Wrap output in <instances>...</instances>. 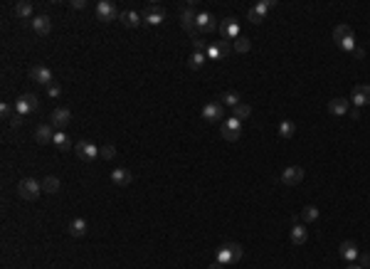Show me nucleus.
Returning a JSON list of instances; mask_svg holds the SVG:
<instances>
[{
    "mask_svg": "<svg viewBox=\"0 0 370 269\" xmlns=\"http://www.w3.org/2000/svg\"><path fill=\"white\" fill-rule=\"evenodd\" d=\"M220 32H222V40H227V42L232 40V42H235V40H237V37L242 35L240 20H237V18H230V15H227V18H222V22H220Z\"/></svg>",
    "mask_w": 370,
    "mask_h": 269,
    "instance_id": "6e6552de",
    "label": "nucleus"
},
{
    "mask_svg": "<svg viewBox=\"0 0 370 269\" xmlns=\"http://www.w3.org/2000/svg\"><path fill=\"white\" fill-rule=\"evenodd\" d=\"M230 55H232V45H230L227 40L210 42V45H207V50H205V57L212 59V62H217V59H227Z\"/></svg>",
    "mask_w": 370,
    "mask_h": 269,
    "instance_id": "423d86ee",
    "label": "nucleus"
},
{
    "mask_svg": "<svg viewBox=\"0 0 370 269\" xmlns=\"http://www.w3.org/2000/svg\"><path fill=\"white\" fill-rule=\"evenodd\" d=\"M289 237H291V245H306V240H309V230H306V225H291V232H289Z\"/></svg>",
    "mask_w": 370,
    "mask_h": 269,
    "instance_id": "b1692460",
    "label": "nucleus"
},
{
    "mask_svg": "<svg viewBox=\"0 0 370 269\" xmlns=\"http://www.w3.org/2000/svg\"><path fill=\"white\" fill-rule=\"evenodd\" d=\"M22 124H25V116L15 114V116H13V119H10V126H13V129H20Z\"/></svg>",
    "mask_w": 370,
    "mask_h": 269,
    "instance_id": "a19ab883",
    "label": "nucleus"
},
{
    "mask_svg": "<svg viewBox=\"0 0 370 269\" xmlns=\"http://www.w3.org/2000/svg\"><path fill=\"white\" fill-rule=\"evenodd\" d=\"M30 27H32L35 35L45 37V35L52 32V20H50V15H35V18L30 20Z\"/></svg>",
    "mask_w": 370,
    "mask_h": 269,
    "instance_id": "ddd939ff",
    "label": "nucleus"
},
{
    "mask_svg": "<svg viewBox=\"0 0 370 269\" xmlns=\"http://www.w3.org/2000/svg\"><path fill=\"white\" fill-rule=\"evenodd\" d=\"M353 104L355 109H363L370 104V84H358L353 87Z\"/></svg>",
    "mask_w": 370,
    "mask_h": 269,
    "instance_id": "f3484780",
    "label": "nucleus"
},
{
    "mask_svg": "<svg viewBox=\"0 0 370 269\" xmlns=\"http://www.w3.org/2000/svg\"><path fill=\"white\" fill-rule=\"evenodd\" d=\"M99 156H101V158H106V161H111V158L116 156V148H114L111 143H106V146H101V151H99Z\"/></svg>",
    "mask_w": 370,
    "mask_h": 269,
    "instance_id": "e433bc0d",
    "label": "nucleus"
},
{
    "mask_svg": "<svg viewBox=\"0 0 370 269\" xmlns=\"http://www.w3.org/2000/svg\"><path fill=\"white\" fill-rule=\"evenodd\" d=\"M69 8H72V10H84V8H87V3H84V0H72V3H69Z\"/></svg>",
    "mask_w": 370,
    "mask_h": 269,
    "instance_id": "79ce46f5",
    "label": "nucleus"
},
{
    "mask_svg": "<svg viewBox=\"0 0 370 269\" xmlns=\"http://www.w3.org/2000/svg\"><path fill=\"white\" fill-rule=\"evenodd\" d=\"M193 47H195V52H205L207 50V42L203 37H193Z\"/></svg>",
    "mask_w": 370,
    "mask_h": 269,
    "instance_id": "58836bf2",
    "label": "nucleus"
},
{
    "mask_svg": "<svg viewBox=\"0 0 370 269\" xmlns=\"http://www.w3.org/2000/svg\"><path fill=\"white\" fill-rule=\"evenodd\" d=\"M232 116H235V119H240V121H244V119H249V116H252V106H249V104H237V106L232 109Z\"/></svg>",
    "mask_w": 370,
    "mask_h": 269,
    "instance_id": "473e14b6",
    "label": "nucleus"
},
{
    "mask_svg": "<svg viewBox=\"0 0 370 269\" xmlns=\"http://www.w3.org/2000/svg\"><path fill=\"white\" fill-rule=\"evenodd\" d=\"M252 50V40L244 37V35H240V37L232 42V52H237V55H247Z\"/></svg>",
    "mask_w": 370,
    "mask_h": 269,
    "instance_id": "bb28decb",
    "label": "nucleus"
},
{
    "mask_svg": "<svg viewBox=\"0 0 370 269\" xmlns=\"http://www.w3.org/2000/svg\"><path fill=\"white\" fill-rule=\"evenodd\" d=\"M358 264L363 269H370V252H360L358 254Z\"/></svg>",
    "mask_w": 370,
    "mask_h": 269,
    "instance_id": "4c0bfd02",
    "label": "nucleus"
},
{
    "mask_svg": "<svg viewBox=\"0 0 370 269\" xmlns=\"http://www.w3.org/2000/svg\"><path fill=\"white\" fill-rule=\"evenodd\" d=\"M37 109H40V99H37L35 94H22V96H18V101H15V111H18L20 116L32 114Z\"/></svg>",
    "mask_w": 370,
    "mask_h": 269,
    "instance_id": "1a4fd4ad",
    "label": "nucleus"
},
{
    "mask_svg": "<svg viewBox=\"0 0 370 269\" xmlns=\"http://www.w3.org/2000/svg\"><path fill=\"white\" fill-rule=\"evenodd\" d=\"M94 13H96V18L101 20V22H111L114 18H119V15H121L111 0H99V3H96V8H94Z\"/></svg>",
    "mask_w": 370,
    "mask_h": 269,
    "instance_id": "9d476101",
    "label": "nucleus"
},
{
    "mask_svg": "<svg viewBox=\"0 0 370 269\" xmlns=\"http://www.w3.org/2000/svg\"><path fill=\"white\" fill-rule=\"evenodd\" d=\"M304 180V168L301 166H289V168H284L281 171V183L286 185V188H294Z\"/></svg>",
    "mask_w": 370,
    "mask_h": 269,
    "instance_id": "9b49d317",
    "label": "nucleus"
},
{
    "mask_svg": "<svg viewBox=\"0 0 370 269\" xmlns=\"http://www.w3.org/2000/svg\"><path fill=\"white\" fill-rule=\"evenodd\" d=\"M220 104H222V106H230V109H235L237 104H242L240 92H235V89H230V92H222Z\"/></svg>",
    "mask_w": 370,
    "mask_h": 269,
    "instance_id": "a878e982",
    "label": "nucleus"
},
{
    "mask_svg": "<svg viewBox=\"0 0 370 269\" xmlns=\"http://www.w3.org/2000/svg\"><path fill=\"white\" fill-rule=\"evenodd\" d=\"M195 18H198L195 3H185L183 10H180V15H178V20H180V27H183L190 37H193V32H198V22H195Z\"/></svg>",
    "mask_w": 370,
    "mask_h": 269,
    "instance_id": "20e7f679",
    "label": "nucleus"
},
{
    "mask_svg": "<svg viewBox=\"0 0 370 269\" xmlns=\"http://www.w3.org/2000/svg\"><path fill=\"white\" fill-rule=\"evenodd\" d=\"M272 8H274V3H272V0H259V3H254V5L249 8L247 18H249V22L259 25V22H264V18L269 15V10H272Z\"/></svg>",
    "mask_w": 370,
    "mask_h": 269,
    "instance_id": "0eeeda50",
    "label": "nucleus"
},
{
    "mask_svg": "<svg viewBox=\"0 0 370 269\" xmlns=\"http://www.w3.org/2000/svg\"><path fill=\"white\" fill-rule=\"evenodd\" d=\"M50 124L55 126V129H67L69 124H72V111L69 109H64V106H59V109H55L52 111V116H50Z\"/></svg>",
    "mask_w": 370,
    "mask_h": 269,
    "instance_id": "4468645a",
    "label": "nucleus"
},
{
    "mask_svg": "<svg viewBox=\"0 0 370 269\" xmlns=\"http://www.w3.org/2000/svg\"><path fill=\"white\" fill-rule=\"evenodd\" d=\"M294 134H296V124L289 121V119H284V121L279 124V136H281V138H291Z\"/></svg>",
    "mask_w": 370,
    "mask_h": 269,
    "instance_id": "2f4dec72",
    "label": "nucleus"
},
{
    "mask_svg": "<svg viewBox=\"0 0 370 269\" xmlns=\"http://www.w3.org/2000/svg\"><path fill=\"white\" fill-rule=\"evenodd\" d=\"M338 254L351 264V262H355L358 259V254H360V250H358V245L353 242V240H346V242H341V247H338Z\"/></svg>",
    "mask_w": 370,
    "mask_h": 269,
    "instance_id": "412c9836",
    "label": "nucleus"
},
{
    "mask_svg": "<svg viewBox=\"0 0 370 269\" xmlns=\"http://www.w3.org/2000/svg\"><path fill=\"white\" fill-rule=\"evenodd\" d=\"M346 269H363V267H360V264H355V262H351V264H348Z\"/></svg>",
    "mask_w": 370,
    "mask_h": 269,
    "instance_id": "a18cd8bd",
    "label": "nucleus"
},
{
    "mask_svg": "<svg viewBox=\"0 0 370 269\" xmlns=\"http://www.w3.org/2000/svg\"><path fill=\"white\" fill-rule=\"evenodd\" d=\"M131 180H133V175H131L129 168H116V171H111V183L119 185V188L131 185Z\"/></svg>",
    "mask_w": 370,
    "mask_h": 269,
    "instance_id": "4be33fe9",
    "label": "nucleus"
},
{
    "mask_svg": "<svg viewBox=\"0 0 370 269\" xmlns=\"http://www.w3.org/2000/svg\"><path fill=\"white\" fill-rule=\"evenodd\" d=\"M67 230H69V235H72V237H84V235H87V230H89V225H87V220H84V217H74L72 222H69V227H67Z\"/></svg>",
    "mask_w": 370,
    "mask_h": 269,
    "instance_id": "393cba45",
    "label": "nucleus"
},
{
    "mask_svg": "<svg viewBox=\"0 0 370 269\" xmlns=\"http://www.w3.org/2000/svg\"><path fill=\"white\" fill-rule=\"evenodd\" d=\"M205 121H220L222 116H225V106H222L220 101H207L203 106V111H200Z\"/></svg>",
    "mask_w": 370,
    "mask_h": 269,
    "instance_id": "dca6fc26",
    "label": "nucleus"
},
{
    "mask_svg": "<svg viewBox=\"0 0 370 269\" xmlns=\"http://www.w3.org/2000/svg\"><path fill=\"white\" fill-rule=\"evenodd\" d=\"M301 220H304V222H316V220H318V208H316V205H306V208L301 210Z\"/></svg>",
    "mask_w": 370,
    "mask_h": 269,
    "instance_id": "72a5a7b5",
    "label": "nucleus"
},
{
    "mask_svg": "<svg viewBox=\"0 0 370 269\" xmlns=\"http://www.w3.org/2000/svg\"><path fill=\"white\" fill-rule=\"evenodd\" d=\"M141 18H143V25H148V27H158V25L166 22V8H163L161 3H148L146 10L141 13Z\"/></svg>",
    "mask_w": 370,
    "mask_h": 269,
    "instance_id": "7ed1b4c3",
    "label": "nucleus"
},
{
    "mask_svg": "<svg viewBox=\"0 0 370 269\" xmlns=\"http://www.w3.org/2000/svg\"><path fill=\"white\" fill-rule=\"evenodd\" d=\"M220 134H222V138L225 141H237L242 136V131H237V129H227V126H222L220 129Z\"/></svg>",
    "mask_w": 370,
    "mask_h": 269,
    "instance_id": "c9c22d12",
    "label": "nucleus"
},
{
    "mask_svg": "<svg viewBox=\"0 0 370 269\" xmlns=\"http://www.w3.org/2000/svg\"><path fill=\"white\" fill-rule=\"evenodd\" d=\"M205 62H207L205 52H193V55L188 57V67H190L193 72H200V69L205 67Z\"/></svg>",
    "mask_w": 370,
    "mask_h": 269,
    "instance_id": "cd10ccee",
    "label": "nucleus"
},
{
    "mask_svg": "<svg viewBox=\"0 0 370 269\" xmlns=\"http://www.w3.org/2000/svg\"><path fill=\"white\" fill-rule=\"evenodd\" d=\"M52 143H55V146L59 148V151H69V148L74 146V143H72V138H69V136L64 134V131H57L55 138H52Z\"/></svg>",
    "mask_w": 370,
    "mask_h": 269,
    "instance_id": "c85d7f7f",
    "label": "nucleus"
},
{
    "mask_svg": "<svg viewBox=\"0 0 370 269\" xmlns=\"http://www.w3.org/2000/svg\"><path fill=\"white\" fill-rule=\"evenodd\" d=\"M59 94H62V87H59V84H50V87H47V96L57 99Z\"/></svg>",
    "mask_w": 370,
    "mask_h": 269,
    "instance_id": "ea45409f",
    "label": "nucleus"
},
{
    "mask_svg": "<svg viewBox=\"0 0 370 269\" xmlns=\"http://www.w3.org/2000/svg\"><path fill=\"white\" fill-rule=\"evenodd\" d=\"M333 40H336V45H338L343 52H353V50L358 47L351 25H336V27H333Z\"/></svg>",
    "mask_w": 370,
    "mask_h": 269,
    "instance_id": "f257e3e1",
    "label": "nucleus"
},
{
    "mask_svg": "<svg viewBox=\"0 0 370 269\" xmlns=\"http://www.w3.org/2000/svg\"><path fill=\"white\" fill-rule=\"evenodd\" d=\"M121 20V25L126 27V30H138L141 25H143V18H141V13H136V10H126V13H121L119 15Z\"/></svg>",
    "mask_w": 370,
    "mask_h": 269,
    "instance_id": "aec40b11",
    "label": "nucleus"
},
{
    "mask_svg": "<svg viewBox=\"0 0 370 269\" xmlns=\"http://www.w3.org/2000/svg\"><path fill=\"white\" fill-rule=\"evenodd\" d=\"M207 269H225V264H222V262H217V259H215V262H212V264H210V267Z\"/></svg>",
    "mask_w": 370,
    "mask_h": 269,
    "instance_id": "c03bdc74",
    "label": "nucleus"
},
{
    "mask_svg": "<svg viewBox=\"0 0 370 269\" xmlns=\"http://www.w3.org/2000/svg\"><path fill=\"white\" fill-rule=\"evenodd\" d=\"M15 18H20V20L32 18V3H27V0H22V3H15Z\"/></svg>",
    "mask_w": 370,
    "mask_h": 269,
    "instance_id": "c756f323",
    "label": "nucleus"
},
{
    "mask_svg": "<svg viewBox=\"0 0 370 269\" xmlns=\"http://www.w3.org/2000/svg\"><path fill=\"white\" fill-rule=\"evenodd\" d=\"M55 126L52 124H40L35 129V141L40 146H47V143H52V138H55Z\"/></svg>",
    "mask_w": 370,
    "mask_h": 269,
    "instance_id": "6ab92c4d",
    "label": "nucleus"
},
{
    "mask_svg": "<svg viewBox=\"0 0 370 269\" xmlns=\"http://www.w3.org/2000/svg\"><path fill=\"white\" fill-rule=\"evenodd\" d=\"M18 195L22 200H37L42 195V183H37L35 178H22L18 183Z\"/></svg>",
    "mask_w": 370,
    "mask_h": 269,
    "instance_id": "39448f33",
    "label": "nucleus"
},
{
    "mask_svg": "<svg viewBox=\"0 0 370 269\" xmlns=\"http://www.w3.org/2000/svg\"><path fill=\"white\" fill-rule=\"evenodd\" d=\"M353 57L363 59V57H365V50H363V47H355V50H353Z\"/></svg>",
    "mask_w": 370,
    "mask_h": 269,
    "instance_id": "37998d69",
    "label": "nucleus"
},
{
    "mask_svg": "<svg viewBox=\"0 0 370 269\" xmlns=\"http://www.w3.org/2000/svg\"><path fill=\"white\" fill-rule=\"evenodd\" d=\"M30 79L37 82V84H45V87H50L52 84V79H55V72L50 69V67H45V64H37L30 69Z\"/></svg>",
    "mask_w": 370,
    "mask_h": 269,
    "instance_id": "f8f14e48",
    "label": "nucleus"
},
{
    "mask_svg": "<svg viewBox=\"0 0 370 269\" xmlns=\"http://www.w3.org/2000/svg\"><path fill=\"white\" fill-rule=\"evenodd\" d=\"M244 250H242L240 242H222L220 250H217V262L222 264H235V262H240Z\"/></svg>",
    "mask_w": 370,
    "mask_h": 269,
    "instance_id": "f03ea898",
    "label": "nucleus"
},
{
    "mask_svg": "<svg viewBox=\"0 0 370 269\" xmlns=\"http://www.w3.org/2000/svg\"><path fill=\"white\" fill-rule=\"evenodd\" d=\"M328 111H331L333 116L351 114V101H348L346 96H333L331 101H328Z\"/></svg>",
    "mask_w": 370,
    "mask_h": 269,
    "instance_id": "a211bd4d",
    "label": "nucleus"
},
{
    "mask_svg": "<svg viewBox=\"0 0 370 269\" xmlns=\"http://www.w3.org/2000/svg\"><path fill=\"white\" fill-rule=\"evenodd\" d=\"M195 22H198V32H212L215 27H217V22H215V18L210 15V13H198V18H195Z\"/></svg>",
    "mask_w": 370,
    "mask_h": 269,
    "instance_id": "5701e85b",
    "label": "nucleus"
},
{
    "mask_svg": "<svg viewBox=\"0 0 370 269\" xmlns=\"http://www.w3.org/2000/svg\"><path fill=\"white\" fill-rule=\"evenodd\" d=\"M99 151H101V148H96V146L89 143V141H77V143H74V153L79 156L82 161H94V158L99 156Z\"/></svg>",
    "mask_w": 370,
    "mask_h": 269,
    "instance_id": "2eb2a0df",
    "label": "nucleus"
},
{
    "mask_svg": "<svg viewBox=\"0 0 370 269\" xmlns=\"http://www.w3.org/2000/svg\"><path fill=\"white\" fill-rule=\"evenodd\" d=\"M15 114H18V111H15V106H13V104H8V101H3V104H0V116H3V119H8V121H10Z\"/></svg>",
    "mask_w": 370,
    "mask_h": 269,
    "instance_id": "f704fd0d",
    "label": "nucleus"
},
{
    "mask_svg": "<svg viewBox=\"0 0 370 269\" xmlns=\"http://www.w3.org/2000/svg\"><path fill=\"white\" fill-rule=\"evenodd\" d=\"M59 185H62V183H59L57 175H47V178L42 180V193H52V195H55V193L59 190Z\"/></svg>",
    "mask_w": 370,
    "mask_h": 269,
    "instance_id": "7c9ffc66",
    "label": "nucleus"
}]
</instances>
